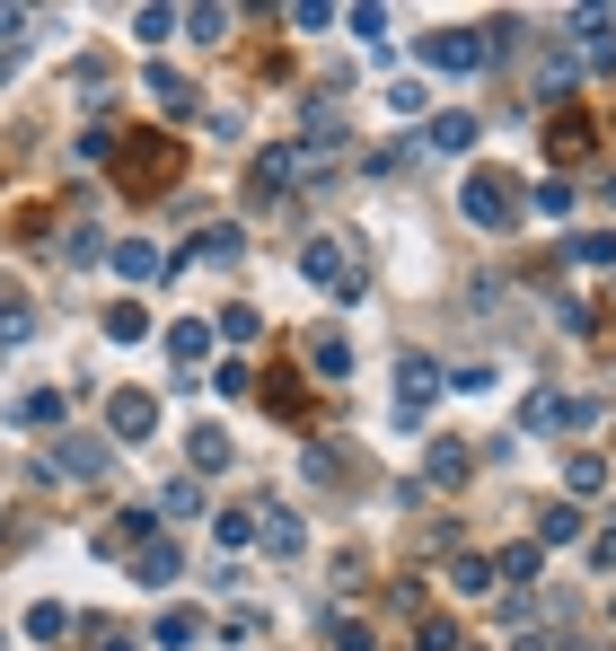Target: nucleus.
<instances>
[{"mask_svg": "<svg viewBox=\"0 0 616 651\" xmlns=\"http://www.w3.org/2000/svg\"><path fill=\"white\" fill-rule=\"evenodd\" d=\"M107 431H115V440H150V431H159V405L141 388H123L115 405H107Z\"/></svg>", "mask_w": 616, "mask_h": 651, "instance_id": "7", "label": "nucleus"}, {"mask_svg": "<svg viewBox=\"0 0 616 651\" xmlns=\"http://www.w3.org/2000/svg\"><path fill=\"white\" fill-rule=\"evenodd\" d=\"M18 27H27V9H0V44H9V35H18Z\"/></svg>", "mask_w": 616, "mask_h": 651, "instance_id": "40", "label": "nucleus"}, {"mask_svg": "<svg viewBox=\"0 0 616 651\" xmlns=\"http://www.w3.org/2000/svg\"><path fill=\"white\" fill-rule=\"evenodd\" d=\"M159 511H168V520H194V511H203V485H185V476H176V485L159 494Z\"/></svg>", "mask_w": 616, "mask_h": 651, "instance_id": "21", "label": "nucleus"}, {"mask_svg": "<svg viewBox=\"0 0 616 651\" xmlns=\"http://www.w3.org/2000/svg\"><path fill=\"white\" fill-rule=\"evenodd\" d=\"M62 256H71V264H98V256H107V247H98V230H89V221H80V230H71V238H62Z\"/></svg>", "mask_w": 616, "mask_h": 651, "instance_id": "34", "label": "nucleus"}, {"mask_svg": "<svg viewBox=\"0 0 616 651\" xmlns=\"http://www.w3.org/2000/svg\"><path fill=\"white\" fill-rule=\"evenodd\" d=\"M9 423H18V431H44V423H62V396L44 388V396H18V405H9Z\"/></svg>", "mask_w": 616, "mask_h": 651, "instance_id": "12", "label": "nucleus"}, {"mask_svg": "<svg viewBox=\"0 0 616 651\" xmlns=\"http://www.w3.org/2000/svg\"><path fill=\"white\" fill-rule=\"evenodd\" d=\"M168 353H176V370H194V362H212V326H194V317H185V326L168 335Z\"/></svg>", "mask_w": 616, "mask_h": 651, "instance_id": "10", "label": "nucleus"}, {"mask_svg": "<svg viewBox=\"0 0 616 651\" xmlns=\"http://www.w3.org/2000/svg\"><path fill=\"white\" fill-rule=\"evenodd\" d=\"M573 537H582V511H573V502L537 511V546H573Z\"/></svg>", "mask_w": 616, "mask_h": 651, "instance_id": "13", "label": "nucleus"}, {"mask_svg": "<svg viewBox=\"0 0 616 651\" xmlns=\"http://www.w3.org/2000/svg\"><path fill=\"white\" fill-rule=\"evenodd\" d=\"M573 35H582L573 71H582V62H590V71H608V62H616V27H608V9H582V18H573Z\"/></svg>", "mask_w": 616, "mask_h": 651, "instance_id": "6", "label": "nucleus"}, {"mask_svg": "<svg viewBox=\"0 0 616 651\" xmlns=\"http://www.w3.org/2000/svg\"><path fill=\"white\" fill-rule=\"evenodd\" d=\"M450 581H458V599H476V590H493V563H485V555H458Z\"/></svg>", "mask_w": 616, "mask_h": 651, "instance_id": "18", "label": "nucleus"}, {"mask_svg": "<svg viewBox=\"0 0 616 651\" xmlns=\"http://www.w3.org/2000/svg\"><path fill=\"white\" fill-rule=\"evenodd\" d=\"M335 18H344V9H326V0H300V9H291V27H309V35H317V27H335Z\"/></svg>", "mask_w": 616, "mask_h": 651, "instance_id": "36", "label": "nucleus"}, {"mask_svg": "<svg viewBox=\"0 0 616 651\" xmlns=\"http://www.w3.org/2000/svg\"><path fill=\"white\" fill-rule=\"evenodd\" d=\"M36 467H44V476H62V485H80V476H98V467H107V440H53Z\"/></svg>", "mask_w": 616, "mask_h": 651, "instance_id": "5", "label": "nucleus"}, {"mask_svg": "<svg viewBox=\"0 0 616 651\" xmlns=\"http://www.w3.org/2000/svg\"><path fill=\"white\" fill-rule=\"evenodd\" d=\"M564 485H573V494H599V485H608V467H599V458H573V467H564Z\"/></svg>", "mask_w": 616, "mask_h": 651, "instance_id": "31", "label": "nucleus"}, {"mask_svg": "<svg viewBox=\"0 0 616 651\" xmlns=\"http://www.w3.org/2000/svg\"><path fill=\"white\" fill-rule=\"evenodd\" d=\"M387 106H396V115H405V124H414V115H423V106H432V89H423V80H396V89H387Z\"/></svg>", "mask_w": 616, "mask_h": 651, "instance_id": "27", "label": "nucleus"}, {"mask_svg": "<svg viewBox=\"0 0 616 651\" xmlns=\"http://www.w3.org/2000/svg\"><path fill=\"white\" fill-rule=\"evenodd\" d=\"M423 62H432V71H485L493 35H476V27H441V35H423Z\"/></svg>", "mask_w": 616, "mask_h": 651, "instance_id": "1", "label": "nucleus"}, {"mask_svg": "<svg viewBox=\"0 0 616 651\" xmlns=\"http://www.w3.org/2000/svg\"><path fill=\"white\" fill-rule=\"evenodd\" d=\"M27 326H36V317H27V299H18V291H9V282H0V344H18V335H27Z\"/></svg>", "mask_w": 616, "mask_h": 651, "instance_id": "22", "label": "nucleus"}, {"mask_svg": "<svg viewBox=\"0 0 616 651\" xmlns=\"http://www.w3.org/2000/svg\"><path fill=\"white\" fill-rule=\"evenodd\" d=\"M115 273L123 282H150V273H168V256H159L150 238H115Z\"/></svg>", "mask_w": 616, "mask_h": 651, "instance_id": "9", "label": "nucleus"}, {"mask_svg": "<svg viewBox=\"0 0 616 651\" xmlns=\"http://www.w3.org/2000/svg\"><path fill=\"white\" fill-rule=\"evenodd\" d=\"M432 396H441V370H432L423 353H405V362H396V423H414Z\"/></svg>", "mask_w": 616, "mask_h": 651, "instance_id": "4", "label": "nucleus"}, {"mask_svg": "<svg viewBox=\"0 0 616 651\" xmlns=\"http://www.w3.org/2000/svg\"><path fill=\"white\" fill-rule=\"evenodd\" d=\"M537 89H573V53H564V44L537 62Z\"/></svg>", "mask_w": 616, "mask_h": 651, "instance_id": "28", "label": "nucleus"}, {"mask_svg": "<svg viewBox=\"0 0 616 651\" xmlns=\"http://www.w3.org/2000/svg\"><path fill=\"white\" fill-rule=\"evenodd\" d=\"M185 449H194V467H203V476H221V467H230V431H221V423H203Z\"/></svg>", "mask_w": 616, "mask_h": 651, "instance_id": "11", "label": "nucleus"}, {"mask_svg": "<svg viewBox=\"0 0 616 651\" xmlns=\"http://www.w3.org/2000/svg\"><path fill=\"white\" fill-rule=\"evenodd\" d=\"M309 362H317L326 379H344V370H353V344H344V335H317V344H309Z\"/></svg>", "mask_w": 616, "mask_h": 651, "instance_id": "16", "label": "nucleus"}, {"mask_svg": "<svg viewBox=\"0 0 616 651\" xmlns=\"http://www.w3.org/2000/svg\"><path fill=\"white\" fill-rule=\"evenodd\" d=\"M264 546H273V555H300V520H291V511H264Z\"/></svg>", "mask_w": 616, "mask_h": 651, "instance_id": "25", "label": "nucleus"}, {"mask_svg": "<svg viewBox=\"0 0 616 651\" xmlns=\"http://www.w3.org/2000/svg\"><path fill=\"white\" fill-rule=\"evenodd\" d=\"M150 537H159V520H150V511H123V520L107 528V555H115V546H150Z\"/></svg>", "mask_w": 616, "mask_h": 651, "instance_id": "15", "label": "nucleus"}, {"mask_svg": "<svg viewBox=\"0 0 616 651\" xmlns=\"http://www.w3.org/2000/svg\"><path fill=\"white\" fill-rule=\"evenodd\" d=\"M519 423H528V431H555V423H564V405H555V396H528V405H519Z\"/></svg>", "mask_w": 616, "mask_h": 651, "instance_id": "29", "label": "nucleus"}, {"mask_svg": "<svg viewBox=\"0 0 616 651\" xmlns=\"http://www.w3.org/2000/svg\"><path fill=\"white\" fill-rule=\"evenodd\" d=\"M432 476H441V485H458V476H467V449H458V440H441V449H432Z\"/></svg>", "mask_w": 616, "mask_h": 651, "instance_id": "30", "label": "nucleus"}, {"mask_svg": "<svg viewBox=\"0 0 616 651\" xmlns=\"http://www.w3.org/2000/svg\"><path fill=\"white\" fill-rule=\"evenodd\" d=\"M62 625H71V617H62V608H44V599H36V608H27V634H36V643H53V634H62Z\"/></svg>", "mask_w": 616, "mask_h": 651, "instance_id": "33", "label": "nucleus"}, {"mask_svg": "<svg viewBox=\"0 0 616 651\" xmlns=\"http://www.w3.org/2000/svg\"><path fill=\"white\" fill-rule=\"evenodd\" d=\"M255 326H264L255 308H221V335H230V344H255Z\"/></svg>", "mask_w": 616, "mask_h": 651, "instance_id": "35", "label": "nucleus"}, {"mask_svg": "<svg viewBox=\"0 0 616 651\" xmlns=\"http://www.w3.org/2000/svg\"><path fill=\"white\" fill-rule=\"evenodd\" d=\"M335 651H370V625H353V617H335Z\"/></svg>", "mask_w": 616, "mask_h": 651, "instance_id": "38", "label": "nucleus"}, {"mask_svg": "<svg viewBox=\"0 0 616 651\" xmlns=\"http://www.w3.org/2000/svg\"><path fill=\"white\" fill-rule=\"evenodd\" d=\"M132 35H141V44H168V35H176V9H132Z\"/></svg>", "mask_w": 616, "mask_h": 651, "instance_id": "19", "label": "nucleus"}, {"mask_svg": "<svg viewBox=\"0 0 616 651\" xmlns=\"http://www.w3.org/2000/svg\"><path fill=\"white\" fill-rule=\"evenodd\" d=\"M107 651H132V643H107Z\"/></svg>", "mask_w": 616, "mask_h": 651, "instance_id": "41", "label": "nucleus"}, {"mask_svg": "<svg viewBox=\"0 0 616 651\" xmlns=\"http://www.w3.org/2000/svg\"><path fill=\"white\" fill-rule=\"evenodd\" d=\"M150 98H159V106H168V115H185V106H194V98H185V80H176V71H168V62H159V71H150Z\"/></svg>", "mask_w": 616, "mask_h": 651, "instance_id": "20", "label": "nucleus"}, {"mask_svg": "<svg viewBox=\"0 0 616 651\" xmlns=\"http://www.w3.org/2000/svg\"><path fill=\"white\" fill-rule=\"evenodd\" d=\"M300 273H309L317 291H335V299H353V291H362V264H353V247H344V238H317V247L300 256Z\"/></svg>", "mask_w": 616, "mask_h": 651, "instance_id": "2", "label": "nucleus"}, {"mask_svg": "<svg viewBox=\"0 0 616 651\" xmlns=\"http://www.w3.org/2000/svg\"><path fill=\"white\" fill-rule=\"evenodd\" d=\"M107 335H115V344H141V335H150V317H141V299H123L115 317H107Z\"/></svg>", "mask_w": 616, "mask_h": 651, "instance_id": "24", "label": "nucleus"}, {"mask_svg": "<svg viewBox=\"0 0 616 651\" xmlns=\"http://www.w3.org/2000/svg\"><path fill=\"white\" fill-rule=\"evenodd\" d=\"M221 27H230V9H221V0H203V9H185V35H203V44H212Z\"/></svg>", "mask_w": 616, "mask_h": 651, "instance_id": "26", "label": "nucleus"}, {"mask_svg": "<svg viewBox=\"0 0 616 651\" xmlns=\"http://www.w3.org/2000/svg\"><path fill=\"white\" fill-rule=\"evenodd\" d=\"M194 634H203V617H194V608H168V617H159V643H168V651H185Z\"/></svg>", "mask_w": 616, "mask_h": 651, "instance_id": "17", "label": "nucleus"}, {"mask_svg": "<svg viewBox=\"0 0 616 651\" xmlns=\"http://www.w3.org/2000/svg\"><path fill=\"white\" fill-rule=\"evenodd\" d=\"M212 396H246V362H221L212 370Z\"/></svg>", "mask_w": 616, "mask_h": 651, "instance_id": "37", "label": "nucleus"}, {"mask_svg": "<svg viewBox=\"0 0 616 651\" xmlns=\"http://www.w3.org/2000/svg\"><path fill=\"white\" fill-rule=\"evenodd\" d=\"M599 563H616V511H608V528H599Z\"/></svg>", "mask_w": 616, "mask_h": 651, "instance_id": "39", "label": "nucleus"}, {"mask_svg": "<svg viewBox=\"0 0 616 651\" xmlns=\"http://www.w3.org/2000/svg\"><path fill=\"white\" fill-rule=\"evenodd\" d=\"M537 555H546V546H511L493 572H502V581H528V572H537Z\"/></svg>", "mask_w": 616, "mask_h": 651, "instance_id": "32", "label": "nucleus"}, {"mask_svg": "<svg viewBox=\"0 0 616 651\" xmlns=\"http://www.w3.org/2000/svg\"><path fill=\"white\" fill-rule=\"evenodd\" d=\"M132 581H150V590H168V581H176V546H168V537H150V546H132Z\"/></svg>", "mask_w": 616, "mask_h": 651, "instance_id": "8", "label": "nucleus"}, {"mask_svg": "<svg viewBox=\"0 0 616 651\" xmlns=\"http://www.w3.org/2000/svg\"><path fill=\"white\" fill-rule=\"evenodd\" d=\"M573 264H616V230H582L573 238Z\"/></svg>", "mask_w": 616, "mask_h": 651, "instance_id": "23", "label": "nucleus"}, {"mask_svg": "<svg viewBox=\"0 0 616 651\" xmlns=\"http://www.w3.org/2000/svg\"><path fill=\"white\" fill-rule=\"evenodd\" d=\"M458 203H467V221H476V230H511V212H519L502 176H467V185H458Z\"/></svg>", "mask_w": 616, "mask_h": 651, "instance_id": "3", "label": "nucleus"}, {"mask_svg": "<svg viewBox=\"0 0 616 651\" xmlns=\"http://www.w3.org/2000/svg\"><path fill=\"white\" fill-rule=\"evenodd\" d=\"M432 150H450V159L476 150V115H441V124H432Z\"/></svg>", "mask_w": 616, "mask_h": 651, "instance_id": "14", "label": "nucleus"}]
</instances>
